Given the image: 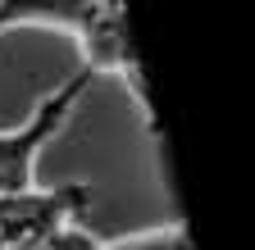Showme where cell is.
I'll return each mask as SVG.
<instances>
[{"label": "cell", "instance_id": "obj_3", "mask_svg": "<svg viewBox=\"0 0 255 250\" xmlns=\"http://www.w3.org/2000/svg\"><path fill=\"white\" fill-rule=\"evenodd\" d=\"M91 191L82 182L73 186H27V191L0 196V241L5 250H27L64 228L78 223V214H87Z\"/></svg>", "mask_w": 255, "mask_h": 250}, {"label": "cell", "instance_id": "obj_5", "mask_svg": "<svg viewBox=\"0 0 255 250\" xmlns=\"http://www.w3.org/2000/svg\"><path fill=\"white\" fill-rule=\"evenodd\" d=\"M101 250H191L187 223H164V228H150L137 237H119V241H101Z\"/></svg>", "mask_w": 255, "mask_h": 250}, {"label": "cell", "instance_id": "obj_2", "mask_svg": "<svg viewBox=\"0 0 255 250\" xmlns=\"http://www.w3.org/2000/svg\"><path fill=\"white\" fill-rule=\"evenodd\" d=\"M78 50H82V69L96 78V73H110L128 86V96L137 100L146 128L155 132V114H150V96H146V82H141V64H137V50H132V32H128V18H123V5L119 0H101L78 32H73Z\"/></svg>", "mask_w": 255, "mask_h": 250}, {"label": "cell", "instance_id": "obj_4", "mask_svg": "<svg viewBox=\"0 0 255 250\" xmlns=\"http://www.w3.org/2000/svg\"><path fill=\"white\" fill-rule=\"evenodd\" d=\"M96 9H101V0H0V32H14V27L78 32Z\"/></svg>", "mask_w": 255, "mask_h": 250}, {"label": "cell", "instance_id": "obj_6", "mask_svg": "<svg viewBox=\"0 0 255 250\" xmlns=\"http://www.w3.org/2000/svg\"><path fill=\"white\" fill-rule=\"evenodd\" d=\"M0 250H5V241H0Z\"/></svg>", "mask_w": 255, "mask_h": 250}, {"label": "cell", "instance_id": "obj_1", "mask_svg": "<svg viewBox=\"0 0 255 250\" xmlns=\"http://www.w3.org/2000/svg\"><path fill=\"white\" fill-rule=\"evenodd\" d=\"M87 86H91V73L78 69L69 82H59L55 91H46L18 128H0V196H14V191L37 186L41 150L64 132V123L73 118V105L87 96Z\"/></svg>", "mask_w": 255, "mask_h": 250}]
</instances>
